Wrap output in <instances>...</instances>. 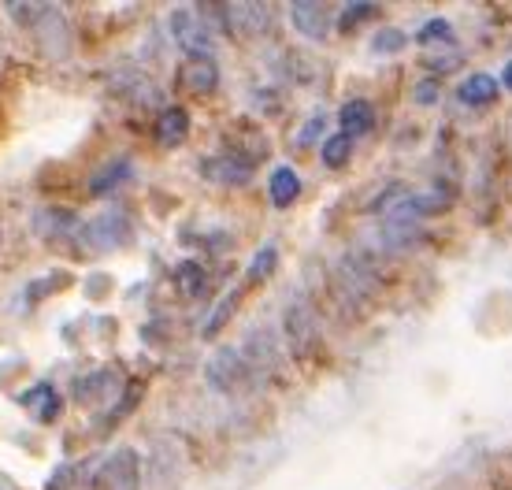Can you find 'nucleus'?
<instances>
[{
  "label": "nucleus",
  "instance_id": "obj_17",
  "mask_svg": "<svg viewBox=\"0 0 512 490\" xmlns=\"http://www.w3.org/2000/svg\"><path fill=\"white\" fill-rule=\"evenodd\" d=\"M175 286H179V294H186V297H205L208 271L201 268L197 260H182L179 268H175Z\"/></svg>",
  "mask_w": 512,
  "mask_h": 490
},
{
  "label": "nucleus",
  "instance_id": "obj_15",
  "mask_svg": "<svg viewBox=\"0 0 512 490\" xmlns=\"http://www.w3.org/2000/svg\"><path fill=\"white\" fill-rule=\"evenodd\" d=\"M19 405H23V409H30V413L38 416V420H45V424L60 416V394H56V387H52V383H38V387L23 390Z\"/></svg>",
  "mask_w": 512,
  "mask_h": 490
},
{
  "label": "nucleus",
  "instance_id": "obj_5",
  "mask_svg": "<svg viewBox=\"0 0 512 490\" xmlns=\"http://www.w3.org/2000/svg\"><path fill=\"white\" fill-rule=\"evenodd\" d=\"M93 490H141V465L138 453L123 446V450L108 453L104 465L93 476Z\"/></svg>",
  "mask_w": 512,
  "mask_h": 490
},
{
  "label": "nucleus",
  "instance_id": "obj_20",
  "mask_svg": "<svg viewBox=\"0 0 512 490\" xmlns=\"http://www.w3.org/2000/svg\"><path fill=\"white\" fill-rule=\"evenodd\" d=\"M127 175H130L127 160H112V164H108L101 175H93V179H90V194L101 197V194H108V190H116V186L127 179Z\"/></svg>",
  "mask_w": 512,
  "mask_h": 490
},
{
  "label": "nucleus",
  "instance_id": "obj_4",
  "mask_svg": "<svg viewBox=\"0 0 512 490\" xmlns=\"http://www.w3.org/2000/svg\"><path fill=\"white\" fill-rule=\"evenodd\" d=\"M205 379L219 390V394H238V390L249 387L253 364L245 361V353H238V349H219L216 357L208 361Z\"/></svg>",
  "mask_w": 512,
  "mask_h": 490
},
{
  "label": "nucleus",
  "instance_id": "obj_2",
  "mask_svg": "<svg viewBox=\"0 0 512 490\" xmlns=\"http://www.w3.org/2000/svg\"><path fill=\"white\" fill-rule=\"evenodd\" d=\"M130 238H134V227H130L123 212H101V216H90V220H78L71 245L86 257H101V253H112L119 245H127Z\"/></svg>",
  "mask_w": 512,
  "mask_h": 490
},
{
  "label": "nucleus",
  "instance_id": "obj_27",
  "mask_svg": "<svg viewBox=\"0 0 512 490\" xmlns=\"http://www.w3.org/2000/svg\"><path fill=\"white\" fill-rule=\"evenodd\" d=\"M323 130V116H316V119H308V127H305V134H301V138H297V142L301 145H312L316 142V134H320Z\"/></svg>",
  "mask_w": 512,
  "mask_h": 490
},
{
  "label": "nucleus",
  "instance_id": "obj_6",
  "mask_svg": "<svg viewBox=\"0 0 512 490\" xmlns=\"http://www.w3.org/2000/svg\"><path fill=\"white\" fill-rule=\"evenodd\" d=\"M286 338H290V353L301 364L312 361V353L320 349V323H316L312 309L301 305V301L286 309Z\"/></svg>",
  "mask_w": 512,
  "mask_h": 490
},
{
  "label": "nucleus",
  "instance_id": "obj_12",
  "mask_svg": "<svg viewBox=\"0 0 512 490\" xmlns=\"http://www.w3.org/2000/svg\"><path fill=\"white\" fill-rule=\"evenodd\" d=\"M34 227H38V234L45 238V242H60V238L71 242L78 220H75V212H71V208H41Z\"/></svg>",
  "mask_w": 512,
  "mask_h": 490
},
{
  "label": "nucleus",
  "instance_id": "obj_16",
  "mask_svg": "<svg viewBox=\"0 0 512 490\" xmlns=\"http://www.w3.org/2000/svg\"><path fill=\"white\" fill-rule=\"evenodd\" d=\"M268 194H271V205L275 208H290L301 194V179H297L294 168H275L271 171V182H268Z\"/></svg>",
  "mask_w": 512,
  "mask_h": 490
},
{
  "label": "nucleus",
  "instance_id": "obj_3",
  "mask_svg": "<svg viewBox=\"0 0 512 490\" xmlns=\"http://www.w3.org/2000/svg\"><path fill=\"white\" fill-rule=\"evenodd\" d=\"M119 394H123V375L116 368H97V372L75 379V398L86 409H108L112 413L119 405Z\"/></svg>",
  "mask_w": 512,
  "mask_h": 490
},
{
  "label": "nucleus",
  "instance_id": "obj_19",
  "mask_svg": "<svg viewBox=\"0 0 512 490\" xmlns=\"http://www.w3.org/2000/svg\"><path fill=\"white\" fill-rule=\"evenodd\" d=\"M375 15H379V4H372V0H353V4H346V8L338 12V30H342V34H353L360 23H368Z\"/></svg>",
  "mask_w": 512,
  "mask_h": 490
},
{
  "label": "nucleus",
  "instance_id": "obj_28",
  "mask_svg": "<svg viewBox=\"0 0 512 490\" xmlns=\"http://www.w3.org/2000/svg\"><path fill=\"white\" fill-rule=\"evenodd\" d=\"M501 86H505V90H512V60L505 64V71H501Z\"/></svg>",
  "mask_w": 512,
  "mask_h": 490
},
{
  "label": "nucleus",
  "instance_id": "obj_26",
  "mask_svg": "<svg viewBox=\"0 0 512 490\" xmlns=\"http://www.w3.org/2000/svg\"><path fill=\"white\" fill-rule=\"evenodd\" d=\"M416 101L435 104L438 101V82H420V86H416Z\"/></svg>",
  "mask_w": 512,
  "mask_h": 490
},
{
  "label": "nucleus",
  "instance_id": "obj_10",
  "mask_svg": "<svg viewBox=\"0 0 512 490\" xmlns=\"http://www.w3.org/2000/svg\"><path fill=\"white\" fill-rule=\"evenodd\" d=\"M290 19H294V26L305 38L323 41L331 34L334 12L327 4H320V0H294V4H290Z\"/></svg>",
  "mask_w": 512,
  "mask_h": 490
},
{
  "label": "nucleus",
  "instance_id": "obj_11",
  "mask_svg": "<svg viewBox=\"0 0 512 490\" xmlns=\"http://www.w3.org/2000/svg\"><path fill=\"white\" fill-rule=\"evenodd\" d=\"M186 138H190V112L179 108V104L164 108L156 116V142L164 145V149H179Z\"/></svg>",
  "mask_w": 512,
  "mask_h": 490
},
{
  "label": "nucleus",
  "instance_id": "obj_23",
  "mask_svg": "<svg viewBox=\"0 0 512 490\" xmlns=\"http://www.w3.org/2000/svg\"><path fill=\"white\" fill-rule=\"evenodd\" d=\"M416 41L420 45H453V26L446 23V19H427V23L420 26V34H416Z\"/></svg>",
  "mask_w": 512,
  "mask_h": 490
},
{
  "label": "nucleus",
  "instance_id": "obj_25",
  "mask_svg": "<svg viewBox=\"0 0 512 490\" xmlns=\"http://www.w3.org/2000/svg\"><path fill=\"white\" fill-rule=\"evenodd\" d=\"M56 286H67V275H64V271H60V275H45L41 283L26 286V301L34 305V301H41V297L49 294V290H56Z\"/></svg>",
  "mask_w": 512,
  "mask_h": 490
},
{
  "label": "nucleus",
  "instance_id": "obj_14",
  "mask_svg": "<svg viewBox=\"0 0 512 490\" xmlns=\"http://www.w3.org/2000/svg\"><path fill=\"white\" fill-rule=\"evenodd\" d=\"M338 123H342V134H346V138H360V134H368V130L375 127L372 101H360V97L346 101L342 104V112H338Z\"/></svg>",
  "mask_w": 512,
  "mask_h": 490
},
{
  "label": "nucleus",
  "instance_id": "obj_1",
  "mask_svg": "<svg viewBox=\"0 0 512 490\" xmlns=\"http://www.w3.org/2000/svg\"><path fill=\"white\" fill-rule=\"evenodd\" d=\"M219 30H223L219 4H186L171 12V34L186 49V56H212Z\"/></svg>",
  "mask_w": 512,
  "mask_h": 490
},
{
  "label": "nucleus",
  "instance_id": "obj_9",
  "mask_svg": "<svg viewBox=\"0 0 512 490\" xmlns=\"http://www.w3.org/2000/svg\"><path fill=\"white\" fill-rule=\"evenodd\" d=\"M201 175L208 182H219V186H242V182L253 179V160H245L242 153L205 156L201 160Z\"/></svg>",
  "mask_w": 512,
  "mask_h": 490
},
{
  "label": "nucleus",
  "instance_id": "obj_22",
  "mask_svg": "<svg viewBox=\"0 0 512 490\" xmlns=\"http://www.w3.org/2000/svg\"><path fill=\"white\" fill-rule=\"evenodd\" d=\"M275 264H279V249H275V245H264L253 257L249 271H245V279H249V283H264L271 271H275Z\"/></svg>",
  "mask_w": 512,
  "mask_h": 490
},
{
  "label": "nucleus",
  "instance_id": "obj_7",
  "mask_svg": "<svg viewBox=\"0 0 512 490\" xmlns=\"http://www.w3.org/2000/svg\"><path fill=\"white\" fill-rule=\"evenodd\" d=\"M219 23L227 34L256 38L271 26V8L268 4H219Z\"/></svg>",
  "mask_w": 512,
  "mask_h": 490
},
{
  "label": "nucleus",
  "instance_id": "obj_13",
  "mask_svg": "<svg viewBox=\"0 0 512 490\" xmlns=\"http://www.w3.org/2000/svg\"><path fill=\"white\" fill-rule=\"evenodd\" d=\"M457 97H461L468 108H487V104L498 101V78L487 75V71H475V75H468L461 82Z\"/></svg>",
  "mask_w": 512,
  "mask_h": 490
},
{
  "label": "nucleus",
  "instance_id": "obj_18",
  "mask_svg": "<svg viewBox=\"0 0 512 490\" xmlns=\"http://www.w3.org/2000/svg\"><path fill=\"white\" fill-rule=\"evenodd\" d=\"M238 301H242V290H231L227 297H219L216 301V309H212V316L205 320V327H201V335L205 338H216L227 323H231V316L238 312Z\"/></svg>",
  "mask_w": 512,
  "mask_h": 490
},
{
  "label": "nucleus",
  "instance_id": "obj_24",
  "mask_svg": "<svg viewBox=\"0 0 512 490\" xmlns=\"http://www.w3.org/2000/svg\"><path fill=\"white\" fill-rule=\"evenodd\" d=\"M409 45V34L405 30H397V26H386V30H379L372 38V52L375 56H390V52H401Z\"/></svg>",
  "mask_w": 512,
  "mask_h": 490
},
{
  "label": "nucleus",
  "instance_id": "obj_21",
  "mask_svg": "<svg viewBox=\"0 0 512 490\" xmlns=\"http://www.w3.org/2000/svg\"><path fill=\"white\" fill-rule=\"evenodd\" d=\"M349 156H353V138H346V134H334V138L323 142V164L327 168H346Z\"/></svg>",
  "mask_w": 512,
  "mask_h": 490
},
{
  "label": "nucleus",
  "instance_id": "obj_8",
  "mask_svg": "<svg viewBox=\"0 0 512 490\" xmlns=\"http://www.w3.org/2000/svg\"><path fill=\"white\" fill-rule=\"evenodd\" d=\"M219 86V67L212 56H186L179 64V90L190 97H208Z\"/></svg>",
  "mask_w": 512,
  "mask_h": 490
}]
</instances>
